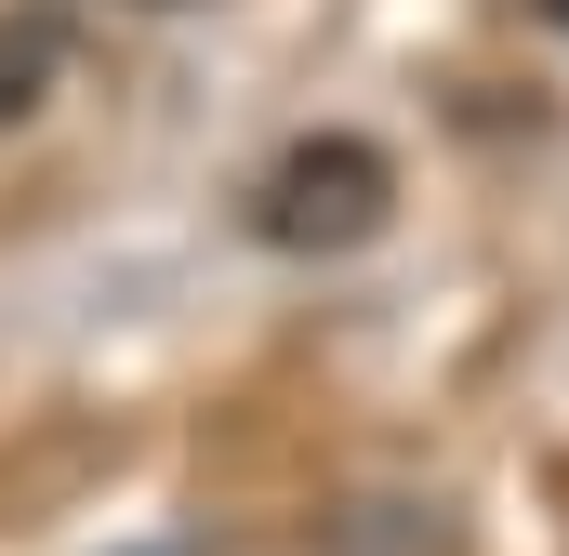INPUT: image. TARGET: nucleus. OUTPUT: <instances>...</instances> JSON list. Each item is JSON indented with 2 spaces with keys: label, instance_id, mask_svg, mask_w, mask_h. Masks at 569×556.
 <instances>
[{
  "label": "nucleus",
  "instance_id": "nucleus-1",
  "mask_svg": "<svg viewBox=\"0 0 569 556\" xmlns=\"http://www.w3.org/2000/svg\"><path fill=\"white\" fill-rule=\"evenodd\" d=\"M385 226V159L371 146H291L279 172H266V239H291V252H345V239H371Z\"/></svg>",
  "mask_w": 569,
  "mask_h": 556
}]
</instances>
